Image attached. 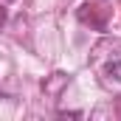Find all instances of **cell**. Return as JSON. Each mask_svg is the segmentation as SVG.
Masks as SVG:
<instances>
[{
  "mask_svg": "<svg viewBox=\"0 0 121 121\" xmlns=\"http://www.w3.org/2000/svg\"><path fill=\"white\" fill-rule=\"evenodd\" d=\"M107 73H110V76H116V79H121V62H113V65H107Z\"/></svg>",
  "mask_w": 121,
  "mask_h": 121,
  "instance_id": "cell-1",
  "label": "cell"
},
{
  "mask_svg": "<svg viewBox=\"0 0 121 121\" xmlns=\"http://www.w3.org/2000/svg\"><path fill=\"white\" fill-rule=\"evenodd\" d=\"M6 23V9H0V26Z\"/></svg>",
  "mask_w": 121,
  "mask_h": 121,
  "instance_id": "cell-2",
  "label": "cell"
}]
</instances>
